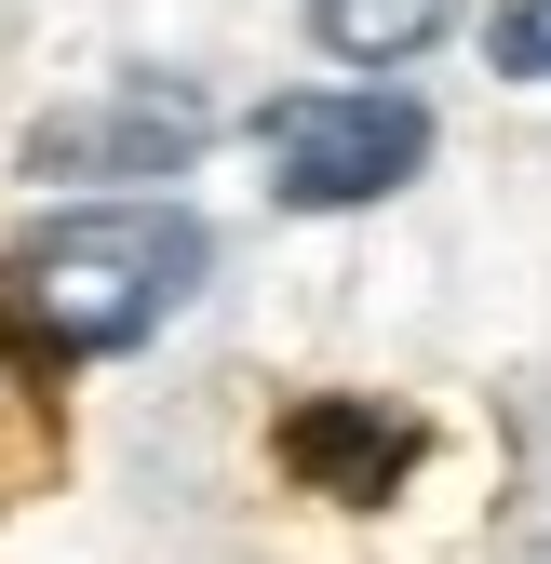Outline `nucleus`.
<instances>
[{
	"label": "nucleus",
	"mask_w": 551,
	"mask_h": 564,
	"mask_svg": "<svg viewBox=\"0 0 551 564\" xmlns=\"http://www.w3.org/2000/svg\"><path fill=\"white\" fill-rule=\"evenodd\" d=\"M202 269H216V229L188 202H67L0 256V323L41 364H108L202 296Z\"/></svg>",
	"instance_id": "nucleus-1"
},
{
	"label": "nucleus",
	"mask_w": 551,
	"mask_h": 564,
	"mask_svg": "<svg viewBox=\"0 0 551 564\" xmlns=\"http://www.w3.org/2000/svg\"><path fill=\"white\" fill-rule=\"evenodd\" d=\"M431 162V108L403 82H296L256 108V175L283 216H364V202H390L403 175Z\"/></svg>",
	"instance_id": "nucleus-2"
},
{
	"label": "nucleus",
	"mask_w": 551,
	"mask_h": 564,
	"mask_svg": "<svg viewBox=\"0 0 551 564\" xmlns=\"http://www.w3.org/2000/svg\"><path fill=\"white\" fill-rule=\"evenodd\" d=\"M188 149H202V95L121 82L95 108H54L28 134V175H188Z\"/></svg>",
	"instance_id": "nucleus-3"
},
{
	"label": "nucleus",
	"mask_w": 551,
	"mask_h": 564,
	"mask_svg": "<svg viewBox=\"0 0 551 564\" xmlns=\"http://www.w3.org/2000/svg\"><path fill=\"white\" fill-rule=\"evenodd\" d=\"M403 457H418V431H403V416H377L364 390H336V403H296V416H283V470L310 484V498H377Z\"/></svg>",
	"instance_id": "nucleus-4"
},
{
	"label": "nucleus",
	"mask_w": 551,
	"mask_h": 564,
	"mask_svg": "<svg viewBox=\"0 0 551 564\" xmlns=\"http://www.w3.org/2000/svg\"><path fill=\"white\" fill-rule=\"evenodd\" d=\"M457 28V0H310V41L336 67H418Z\"/></svg>",
	"instance_id": "nucleus-5"
},
{
	"label": "nucleus",
	"mask_w": 551,
	"mask_h": 564,
	"mask_svg": "<svg viewBox=\"0 0 551 564\" xmlns=\"http://www.w3.org/2000/svg\"><path fill=\"white\" fill-rule=\"evenodd\" d=\"M485 54L511 67V82H551V0H498V14H485Z\"/></svg>",
	"instance_id": "nucleus-6"
}]
</instances>
